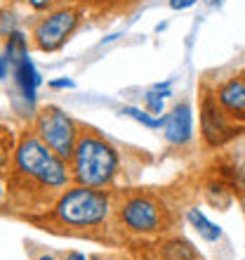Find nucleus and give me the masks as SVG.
<instances>
[{"label": "nucleus", "instance_id": "nucleus-1", "mask_svg": "<svg viewBox=\"0 0 245 260\" xmlns=\"http://www.w3.org/2000/svg\"><path fill=\"white\" fill-rule=\"evenodd\" d=\"M14 168V182L28 187L33 185L38 189H45L48 194L64 192L73 178H71V168L68 161L57 156L48 144L33 133H21L14 147L12 156Z\"/></svg>", "mask_w": 245, "mask_h": 260}, {"label": "nucleus", "instance_id": "nucleus-2", "mask_svg": "<svg viewBox=\"0 0 245 260\" xmlns=\"http://www.w3.org/2000/svg\"><path fill=\"white\" fill-rule=\"evenodd\" d=\"M68 161H71L68 168L75 185L92 187V189H109L120 171L118 149L92 130H80L73 156Z\"/></svg>", "mask_w": 245, "mask_h": 260}, {"label": "nucleus", "instance_id": "nucleus-3", "mask_svg": "<svg viewBox=\"0 0 245 260\" xmlns=\"http://www.w3.org/2000/svg\"><path fill=\"white\" fill-rule=\"evenodd\" d=\"M113 213V199L106 189L73 185L57 194L52 206V218L71 232L99 230L109 222Z\"/></svg>", "mask_w": 245, "mask_h": 260}, {"label": "nucleus", "instance_id": "nucleus-4", "mask_svg": "<svg viewBox=\"0 0 245 260\" xmlns=\"http://www.w3.org/2000/svg\"><path fill=\"white\" fill-rule=\"evenodd\" d=\"M113 211L123 230L137 237H156L168 230V208L153 194H130Z\"/></svg>", "mask_w": 245, "mask_h": 260}, {"label": "nucleus", "instance_id": "nucleus-5", "mask_svg": "<svg viewBox=\"0 0 245 260\" xmlns=\"http://www.w3.org/2000/svg\"><path fill=\"white\" fill-rule=\"evenodd\" d=\"M33 130L57 156H61L64 161L73 156V149L78 144V137H80V125L75 123L61 107L48 104L45 109L38 111Z\"/></svg>", "mask_w": 245, "mask_h": 260}, {"label": "nucleus", "instance_id": "nucleus-6", "mask_svg": "<svg viewBox=\"0 0 245 260\" xmlns=\"http://www.w3.org/2000/svg\"><path fill=\"white\" fill-rule=\"evenodd\" d=\"M80 21V14L73 7H59L48 17H43L33 26V43L43 52H55L73 36L75 26Z\"/></svg>", "mask_w": 245, "mask_h": 260}, {"label": "nucleus", "instance_id": "nucleus-7", "mask_svg": "<svg viewBox=\"0 0 245 260\" xmlns=\"http://www.w3.org/2000/svg\"><path fill=\"white\" fill-rule=\"evenodd\" d=\"M200 130H203V140L210 147H222L238 135L236 121L219 107L217 97L212 92L203 95V102H200Z\"/></svg>", "mask_w": 245, "mask_h": 260}, {"label": "nucleus", "instance_id": "nucleus-8", "mask_svg": "<svg viewBox=\"0 0 245 260\" xmlns=\"http://www.w3.org/2000/svg\"><path fill=\"white\" fill-rule=\"evenodd\" d=\"M219 107L236 121V123H245V74L231 76L229 81H224L215 90Z\"/></svg>", "mask_w": 245, "mask_h": 260}, {"label": "nucleus", "instance_id": "nucleus-9", "mask_svg": "<svg viewBox=\"0 0 245 260\" xmlns=\"http://www.w3.org/2000/svg\"><path fill=\"white\" fill-rule=\"evenodd\" d=\"M163 135L175 147H184V144L191 142V137H193V111H191V104L186 102L177 104L165 116Z\"/></svg>", "mask_w": 245, "mask_h": 260}, {"label": "nucleus", "instance_id": "nucleus-10", "mask_svg": "<svg viewBox=\"0 0 245 260\" xmlns=\"http://www.w3.org/2000/svg\"><path fill=\"white\" fill-rule=\"evenodd\" d=\"M12 71H14V83H17L19 95L24 97V102H26L28 107H33V104H35V97H38V88L43 85L40 71L35 69L33 62H31V57L21 59V62L17 64Z\"/></svg>", "mask_w": 245, "mask_h": 260}, {"label": "nucleus", "instance_id": "nucleus-11", "mask_svg": "<svg viewBox=\"0 0 245 260\" xmlns=\"http://www.w3.org/2000/svg\"><path fill=\"white\" fill-rule=\"evenodd\" d=\"M186 220L191 222V227L198 232V237L205 241H217L222 237V227L215 225L208 215H205L200 208H189L186 211Z\"/></svg>", "mask_w": 245, "mask_h": 260}, {"label": "nucleus", "instance_id": "nucleus-12", "mask_svg": "<svg viewBox=\"0 0 245 260\" xmlns=\"http://www.w3.org/2000/svg\"><path fill=\"white\" fill-rule=\"evenodd\" d=\"M28 57V41L26 36L21 34V31H14V34L7 36V43H5V59L10 67H17L21 59H26Z\"/></svg>", "mask_w": 245, "mask_h": 260}, {"label": "nucleus", "instance_id": "nucleus-13", "mask_svg": "<svg viewBox=\"0 0 245 260\" xmlns=\"http://www.w3.org/2000/svg\"><path fill=\"white\" fill-rule=\"evenodd\" d=\"M160 258L163 260H198L196 248L191 246L189 241L184 239H172L168 241L160 251Z\"/></svg>", "mask_w": 245, "mask_h": 260}, {"label": "nucleus", "instance_id": "nucleus-14", "mask_svg": "<svg viewBox=\"0 0 245 260\" xmlns=\"http://www.w3.org/2000/svg\"><path fill=\"white\" fill-rule=\"evenodd\" d=\"M120 114H125V116L130 118H135L137 123H142L144 128H151V130H158V128H163L165 123V116H153V114H149L146 109H139V107H123Z\"/></svg>", "mask_w": 245, "mask_h": 260}, {"label": "nucleus", "instance_id": "nucleus-15", "mask_svg": "<svg viewBox=\"0 0 245 260\" xmlns=\"http://www.w3.org/2000/svg\"><path fill=\"white\" fill-rule=\"evenodd\" d=\"M14 147H17V142H14L12 130L5 128V125H0V175L7 171V166L12 161Z\"/></svg>", "mask_w": 245, "mask_h": 260}, {"label": "nucleus", "instance_id": "nucleus-16", "mask_svg": "<svg viewBox=\"0 0 245 260\" xmlns=\"http://www.w3.org/2000/svg\"><path fill=\"white\" fill-rule=\"evenodd\" d=\"M172 90H149L146 92V97H144V104H146V111L149 114H153V116H158V114H163V102L165 97H170Z\"/></svg>", "mask_w": 245, "mask_h": 260}, {"label": "nucleus", "instance_id": "nucleus-17", "mask_svg": "<svg viewBox=\"0 0 245 260\" xmlns=\"http://www.w3.org/2000/svg\"><path fill=\"white\" fill-rule=\"evenodd\" d=\"M17 31V17L10 10H3L0 12V36H10Z\"/></svg>", "mask_w": 245, "mask_h": 260}, {"label": "nucleus", "instance_id": "nucleus-18", "mask_svg": "<svg viewBox=\"0 0 245 260\" xmlns=\"http://www.w3.org/2000/svg\"><path fill=\"white\" fill-rule=\"evenodd\" d=\"M50 88L52 90H61V88H75V83L71 78H57V81H50Z\"/></svg>", "mask_w": 245, "mask_h": 260}, {"label": "nucleus", "instance_id": "nucleus-19", "mask_svg": "<svg viewBox=\"0 0 245 260\" xmlns=\"http://www.w3.org/2000/svg\"><path fill=\"white\" fill-rule=\"evenodd\" d=\"M55 3H57V0H28V5L33 7V10H38V12H40V10H48V7H52Z\"/></svg>", "mask_w": 245, "mask_h": 260}, {"label": "nucleus", "instance_id": "nucleus-20", "mask_svg": "<svg viewBox=\"0 0 245 260\" xmlns=\"http://www.w3.org/2000/svg\"><path fill=\"white\" fill-rule=\"evenodd\" d=\"M196 5V0H170V7L172 10H186V7Z\"/></svg>", "mask_w": 245, "mask_h": 260}, {"label": "nucleus", "instance_id": "nucleus-21", "mask_svg": "<svg viewBox=\"0 0 245 260\" xmlns=\"http://www.w3.org/2000/svg\"><path fill=\"white\" fill-rule=\"evenodd\" d=\"M64 260H88V258H85V253H80V251H68V253L64 255Z\"/></svg>", "mask_w": 245, "mask_h": 260}, {"label": "nucleus", "instance_id": "nucleus-22", "mask_svg": "<svg viewBox=\"0 0 245 260\" xmlns=\"http://www.w3.org/2000/svg\"><path fill=\"white\" fill-rule=\"evenodd\" d=\"M7 76V59L5 57H0V81Z\"/></svg>", "mask_w": 245, "mask_h": 260}, {"label": "nucleus", "instance_id": "nucleus-23", "mask_svg": "<svg viewBox=\"0 0 245 260\" xmlns=\"http://www.w3.org/2000/svg\"><path fill=\"white\" fill-rule=\"evenodd\" d=\"M238 180H240V185L245 187V164H243V166H240V168H238Z\"/></svg>", "mask_w": 245, "mask_h": 260}, {"label": "nucleus", "instance_id": "nucleus-24", "mask_svg": "<svg viewBox=\"0 0 245 260\" xmlns=\"http://www.w3.org/2000/svg\"><path fill=\"white\" fill-rule=\"evenodd\" d=\"M38 260H55V258H52V255H40Z\"/></svg>", "mask_w": 245, "mask_h": 260}, {"label": "nucleus", "instance_id": "nucleus-25", "mask_svg": "<svg viewBox=\"0 0 245 260\" xmlns=\"http://www.w3.org/2000/svg\"><path fill=\"white\" fill-rule=\"evenodd\" d=\"M3 197H5V189H3V185H0V201H3Z\"/></svg>", "mask_w": 245, "mask_h": 260}]
</instances>
